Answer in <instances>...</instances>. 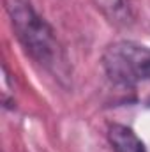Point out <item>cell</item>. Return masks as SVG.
I'll use <instances>...</instances> for the list:
<instances>
[{"label":"cell","instance_id":"cell-1","mask_svg":"<svg viewBox=\"0 0 150 152\" xmlns=\"http://www.w3.org/2000/svg\"><path fill=\"white\" fill-rule=\"evenodd\" d=\"M5 12L23 51L62 87L71 85V64L55 28L30 0H4Z\"/></svg>","mask_w":150,"mask_h":152},{"label":"cell","instance_id":"cell-2","mask_svg":"<svg viewBox=\"0 0 150 152\" xmlns=\"http://www.w3.org/2000/svg\"><path fill=\"white\" fill-rule=\"evenodd\" d=\"M103 69L113 83L122 87L150 80V48L133 41H117L103 53Z\"/></svg>","mask_w":150,"mask_h":152},{"label":"cell","instance_id":"cell-3","mask_svg":"<svg viewBox=\"0 0 150 152\" xmlns=\"http://www.w3.org/2000/svg\"><path fill=\"white\" fill-rule=\"evenodd\" d=\"M108 142L113 152H147L143 140L136 134V131L125 124L113 122L108 126Z\"/></svg>","mask_w":150,"mask_h":152},{"label":"cell","instance_id":"cell-4","mask_svg":"<svg viewBox=\"0 0 150 152\" xmlns=\"http://www.w3.org/2000/svg\"><path fill=\"white\" fill-rule=\"evenodd\" d=\"M97 7L106 14V18L117 25H127L133 21L131 0H95Z\"/></svg>","mask_w":150,"mask_h":152},{"label":"cell","instance_id":"cell-5","mask_svg":"<svg viewBox=\"0 0 150 152\" xmlns=\"http://www.w3.org/2000/svg\"><path fill=\"white\" fill-rule=\"evenodd\" d=\"M2 67H4V94H2V103H4L5 108H9L14 103V90H9V87H11V73H9L7 64H4Z\"/></svg>","mask_w":150,"mask_h":152}]
</instances>
